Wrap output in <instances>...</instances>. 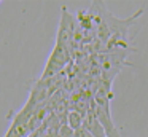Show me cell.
Returning <instances> with one entry per match:
<instances>
[{"mask_svg":"<svg viewBox=\"0 0 148 137\" xmlns=\"http://www.w3.org/2000/svg\"><path fill=\"white\" fill-rule=\"evenodd\" d=\"M72 62H73L72 53L65 46L56 43L53 51H51V54H49V57H48V61H46L45 70H43L40 80H48V78H53L56 75H61L65 67Z\"/></svg>","mask_w":148,"mask_h":137,"instance_id":"3957f363","label":"cell"},{"mask_svg":"<svg viewBox=\"0 0 148 137\" xmlns=\"http://www.w3.org/2000/svg\"><path fill=\"white\" fill-rule=\"evenodd\" d=\"M113 97L112 92V83L100 80L99 86L94 92V101L91 104V108L94 110L97 120L102 123L103 129L107 132V137H119L118 127L115 126V121L112 118V110H110V101Z\"/></svg>","mask_w":148,"mask_h":137,"instance_id":"6da1fadb","label":"cell"},{"mask_svg":"<svg viewBox=\"0 0 148 137\" xmlns=\"http://www.w3.org/2000/svg\"><path fill=\"white\" fill-rule=\"evenodd\" d=\"M83 121H84V116L81 113L75 110H70L69 112V116H67V124L72 127L73 131H78L80 127H83Z\"/></svg>","mask_w":148,"mask_h":137,"instance_id":"8992f818","label":"cell"},{"mask_svg":"<svg viewBox=\"0 0 148 137\" xmlns=\"http://www.w3.org/2000/svg\"><path fill=\"white\" fill-rule=\"evenodd\" d=\"M83 127L88 131V132L92 134L94 137H107L105 129H103L102 123H100V121L97 120V116H96V113H94L92 108H89V112H88L86 116H84Z\"/></svg>","mask_w":148,"mask_h":137,"instance_id":"5b68a950","label":"cell"},{"mask_svg":"<svg viewBox=\"0 0 148 137\" xmlns=\"http://www.w3.org/2000/svg\"><path fill=\"white\" fill-rule=\"evenodd\" d=\"M78 29V22L75 21V18L69 13V10L65 6H62V14H61V24H59L58 37H56V43L65 46L72 53V43H73L75 32Z\"/></svg>","mask_w":148,"mask_h":137,"instance_id":"277c9868","label":"cell"},{"mask_svg":"<svg viewBox=\"0 0 148 137\" xmlns=\"http://www.w3.org/2000/svg\"><path fill=\"white\" fill-rule=\"evenodd\" d=\"M75 137H94L91 132H88L84 127H80L78 131H75Z\"/></svg>","mask_w":148,"mask_h":137,"instance_id":"52a82bcc","label":"cell"},{"mask_svg":"<svg viewBox=\"0 0 148 137\" xmlns=\"http://www.w3.org/2000/svg\"><path fill=\"white\" fill-rule=\"evenodd\" d=\"M135 50H113L107 51V53L97 54L99 64L102 65V80L103 81L113 83L115 76L121 72L124 65H127L126 56L129 53H134Z\"/></svg>","mask_w":148,"mask_h":137,"instance_id":"7a4b0ae2","label":"cell"}]
</instances>
